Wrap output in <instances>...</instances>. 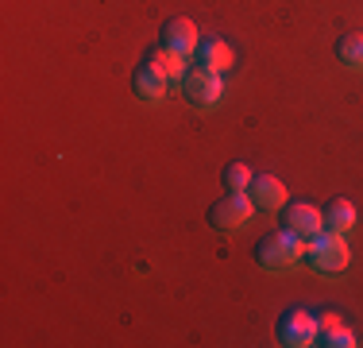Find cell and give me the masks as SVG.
I'll return each mask as SVG.
<instances>
[{"label":"cell","instance_id":"6da1fadb","mask_svg":"<svg viewBox=\"0 0 363 348\" xmlns=\"http://www.w3.org/2000/svg\"><path fill=\"white\" fill-rule=\"evenodd\" d=\"M306 256V240L294 236L290 229H274V232H263L255 240V263L263 271H286V267L301 263Z\"/></svg>","mask_w":363,"mask_h":348},{"label":"cell","instance_id":"7a4b0ae2","mask_svg":"<svg viewBox=\"0 0 363 348\" xmlns=\"http://www.w3.org/2000/svg\"><path fill=\"white\" fill-rule=\"evenodd\" d=\"M178 93L189 109H213V104H220V97H224V82H220V74L189 62V70L178 82Z\"/></svg>","mask_w":363,"mask_h":348},{"label":"cell","instance_id":"3957f363","mask_svg":"<svg viewBox=\"0 0 363 348\" xmlns=\"http://www.w3.org/2000/svg\"><path fill=\"white\" fill-rule=\"evenodd\" d=\"M306 267L309 271H321V275H336L348 267V244L344 236H336V232H317V236L306 240Z\"/></svg>","mask_w":363,"mask_h":348},{"label":"cell","instance_id":"277c9868","mask_svg":"<svg viewBox=\"0 0 363 348\" xmlns=\"http://www.w3.org/2000/svg\"><path fill=\"white\" fill-rule=\"evenodd\" d=\"M252 213H255V205H252L247 194H224L220 202L209 205L205 221H209V229H217V232H236V229H244V224L252 221Z\"/></svg>","mask_w":363,"mask_h":348},{"label":"cell","instance_id":"5b68a950","mask_svg":"<svg viewBox=\"0 0 363 348\" xmlns=\"http://www.w3.org/2000/svg\"><path fill=\"white\" fill-rule=\"evenodd\" d=\"M274 337L279 344L286 348H306V344H317V317L306 310H286L274 325Z\"/></svg>","mask_w":363,"mask_h":348},{"label":"cell","instance_id":"8992f818","mask_svg":"<svg viewBox=\"0 0 363 348\" xmlns=\"http://www.w3.org/2000/svg\"><path fill=\"white\" fill-rule=\"evenodd\" d=\"M197 43H201V35H197L194 20H186V16H170V20H162L159 47H167V50H178L182 58H189V55L197 50Z\"/></svg>","mask_w":363,"mask_h":348},{"label":"cell","instance_id":"52a82bcc","mask_svg":"<svg viewBox=\"0 0 363 348\" xmlns=\"http://www.w3.org/2000/svg\"><path fill=\"white\" fill-rule=\"evenodd\" d=\"M167 85H170V77L162 74L155 62H147V58L132 70V93H135V101H147V104L162 101V97H167Z\"/></svg>","mask_w":363,"mask_h":348},{"label":"cell","instance_id":"ba28073f","mask_svg":"<svg viewBox=\"0 0 363 348\" xmlns=\"http://www.w3.org/2000/svg\"><path fill=\"white\" fill-rule=\"evenodd\" d=\"M282 229H290L294 236L309 240L321 232V209L309 202H286L282 205Z\"/></svg>","mask_w":363,"mask_h":348},{"label":"cell","instance_id":"9c48e42d","mask_svg":"<svg viewBox=\"0 0 363 348\" xmlns=\"http://www.w3.org/2000/svg\"><path fill=\"white\" fill-rule=\"evenodd\" d=\"M247 197H252V205L255 209H282L286 205V186H282L274 174H255L252 178V186H247Z\"/></svg>","mask_w":363,"mask_h":348},{"label":"cell","instance_id":"30bf717a","mask_svg":"<svg viewBox=\"0 0 363 348\" xmlns=\"http://www.w3.org/2000/svg\"><path fill=\"white\" fill-rule=\"evenodd\" d=\"M194 62L213 70V74H224V70H232V62H236V55H232V47L224 39H217V35H209V39L197 43L194 50Z\"/></svg>","mask_w":363,"mask_h":348},{"label":"cell","instance_id":"8fae6325","mask_svg":"<svg viewBox=\"0 0 363 348\" xmlns=\"http://www.w3.org/2000/svg\"><path fill=\"white\" fill-rule=\"evenodd\" d=\"M352 224H356V205H352L348 197H333V202H325V209H321V229L325 232L344 236Z\"/></svg>","mask_w":363,"mask_h":348},{"label":"cell","instance_id":"7c38bea8","mask_svg":"<svg viewBox=\"0 0 363 348\" xmlns=\"http://www.w3.org/2000/svg\"><path fill=\"white\" fill-rule=\"evenodd\" d=\"M336 58L348 70H363V31H344L336 39Z\"/></svg>","mask_w":363,"mask_h":348},{"label":"cell","instance_id":"4fadbf2b","mask_svg":"<svg viewBox=\"0 0 363 348\" xmlns=\"http://www.w3.org/2000/svg\"><path fill=\"white\" fill-rule=\"evenodd\" d=\"M143 58H147V62H155V66H159L162 74L170 77V82H182V74L189 70V62H186V58H182L178 50H167V47H155V50H147Z\"/></svg>","mask_w":363,"mask_h":348},{"label":"cell","instance_id":"5bb4252c","mask_svg":"<svg viewBox=\"0 0 363 348\" xmlns=\"http://www.w3.org/2000/svg\"><path fill=\"white\" fill-rule=\"evenodd\" d=\"M252 178L255 174L244 167V163H228L220 174V186H224V194H247V186H252Z\"/></svg>","mask_w":363,"mask_h":348},{"label":"cell","instance_id":"9a60e30c","mask_svg":"<svg viewBox=\"0 0 363 348\" xmlns=\"http://www.w3.org/2000/svg\"><path fill=\"white\" fill-rule=\"evenodd\" d=\"M317 344H328V348H352V344H356V337H352V329L333 325V329H321V333H317Z\"/></svg>","mask_w":363,"mask_h":348},{"label":"cell","instance_id":"2e32d148","mask_svg":"<svg viewBox=\"0 0 363 348\" xmlns=\"http://www.w3.org/2000/svg\"><path fill=\"white\" fill-rule=\"evenodd\" d=\"M333 325H340L336 313H321V317H317V333H321V329H333Z\"/></svg>","mask_w":363,"mask_h":348}]
</instances>
